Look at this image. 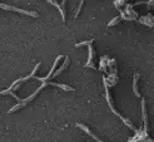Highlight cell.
I'll return each instance as SVG.
<instances>
[{
    "mask_svg": "<svg viewBox=\"0 0 154 142\" xmlns=\"http://www.w3.org/2000/svg\"><path fill=\"white\" fill-rule=\"evenodd\" d=\"M46 86H54V87H58V88H62L63 91H70V92H74V88H73V87H70V86H68V84H63V83H55V82H43L39 86L37 89H35V92H34L33 94H30V96L28 97V98H25V99H21L20 103H18V104L14 106V107L10 108V110H9V113H13V112H15V111H18V110H20V108H23L24 106H26L28 103H29V102L33 101L34 98L37 97L38 94L40 93Z\"/></svg>",
    "mask_w": 154,
    "mask_h": 142,
    "instance_id": "1",
    "label": "cell"
},
{
    "mask_svg": "<svg viewBox=\"0 0 154 142\" xmlns=\"http://www.w3.org/2000/svg\"><path fill=\"white\" fill-rule=\"evenodd\" d=\"M39 68H40V63H37V65H35V67H34V69H33V72H31V73H30L29 75H26V77H23V78H20V79H16L15 82H13L12 84H10V87H9L8 89L1 91V92H0V96H3V94H12V96H13L14 98H15L16 101H19V102H20L21 99H20V98L16 96L15 93H13V92H14V91H15V89H18V88H19V87H20V84H21V83H23V82H26V81H29V79L34 78V75H35V73H37V72L39 71Z\"/></svg>",
    "mask_w": 154,
    "mask_h": 142,
    "instance_id": "2",
    "label": "cell"
},
{
    "mask_svg": "<svg viewBox=\"0 0 154 142\" xmlns=\"http://www.w3.org/2000/svg\"><path fill=\"white\" fill-rule=\"evenodd\" d=\"M103 81H104V84H105V99H107V102H108L109 108H110V110H112V112H113L114 115H115V116H118V117H119V118L121 119V121H123V123H124L125 126H128L130 130H133V131H135V132H137L138 130L135 128V127H134L133 125H132V122L129 121V119L124 118L123 116H121V115L119 113V112H118V111L115 110V108H114V106H113V101H112V98H110V93H109V86H108V82H107V78L104 77V78H103Z\"/></svg>",
    "mask_w": 154,
    "mask_h": 142,
    "instance_id": "3",
    "label": "cell"
},
{
    "mask_svg": "<svg viewBox=\"0 0 154 142\" xmlns=\"http://www.w3.org/2000/svg\"><path fill=\"white\" fill-rule=\"evenodd\" d=\"M93 43H94V39H90V40H85V42H81V43H77L75 47H83V45H87L88 49H89V53H88V60L85 63L84 67L85 68H92V69H98V67H95L94 63H93V59H94V48H93Z\"/></svg>",
    "mask_w": 154,
    "mask_h": 142,
    "instance_id": "4",
    "label": "cell"
},
{
    "mask_svg": "<svg viewBox=\"0 0 154 142\" xmlns=\"http://www.w3.org/2000/svg\"><path fill=\"white\" fill-rule=\"evenodd\" d=\"M120 19H124V20H134L138 18V14L133 10V5H129L127 4L124 6V9L120 10Z\"/></svg>",
    "mask_w": 154,
    "mask_h": 142,
    "instance_id": "5",
    "label": "cell"
},
{
    "mask_svg": "<svg viewBox=\"0 0 154 142\" xmlns=\"http://www.w3.org/2000/svg\"><path fill=\"white\" fill-rule=\"evenodd\" d=\"M0 8H1V9H5V10H12V12H16V13L24 14V15H29V16H33V18H38V16H39V14H38V13H35V12H28V10L16 8V6H13V5L0 4Z\"/></svg>",
    "mask_w": 154,
    "mask_h": 142,
    "instance_id": "6",
    "label": "cell"
},
{
    "mask_svg": "<svg viewBox=\"0 0 154 142\" xmlns=\"http://www.w3.org/2000/svg\"><path fill=\"white\" fill-rule=\"evenodd\" d=\"M48 3H50V4H52L53 6H55V8L59 10V12H60V15H62L63 21H65V19H66V18H65V5H66V1H65V0H63L60 4H58V3L54 1V0H49Z\"/></svg>",
    "mask_w": 154,
    "mask_h": 142,
    "instance_id": "7",
    "label": "cell"
},
{
    "mask_svg": "<svg viewBox=\"0 0 154 142\" xmlns=\"http://www.w3.org/2000/svg\"><path fill=\"white\" fill-rule=\"evenodd\" d=\"M139 21H140L142 24L147 25V27H154V16L152 14H147V15L142 16L140 19H139Z\"/></svg>",
    "mask_w": 154,
    "mask_h": 142,
    "instance_id": "8",
    "label": "cell"
},
{
    "mask_svg": "<svg viewBox=\"0 0 154 142\" xmlns=\"http://www.w3.org/2000/svg\"><path fill=\"white\" fill-rule=\"evenodd\" d=\"M138 79H139V73H135L134 74V79H133V91H134V94L137 97H140V93L138 91Z\"/></svg>",
    "mask_w": 154,
    "mask_h": 142,
    "instance_id": "9",
    "label": "cell"
},
{
    "mask_svg": "<svg viewBox=\"0 0 154 142\" xmlns=\"http://www.w3.org/2000/svg\"><path fill=\"white\" fill-rule=\"evenodd\" d=\"M125 5H127V3H125L124 0H115V1H114V6L119 10H121V6H125Z\"/></svg>",
    "mask_w": 154,
    "mask_h": 142,
    "instance_id": "10",
    "label": "cell"
},
{
    "mask_svg": "<svg viewBox=\"0 0 154 142\" xmlns=\"http://www.w3.org/2000/svg\"><path fill=\"white\" fill-rule=\"evenodd\" d=\"M119 21H120V16H115V18H113V19L108 23V28L114 27V25H117L118 23H119Z\"/></svg>",
    "mask_w": 154,
    "mask_h": 142,
    "instance_id": "11",
    "label": "cell"
},
{
    "mask_svg": "<svg viewBox=\"0 0 154 142\" xmlns=\"http://www.w3.org/2000/svg\"><path fill=\"white\" fill-rule=\"evenodd\" d=\"M84 5V1H83V0H81V1H79V8H78L77 9V13H75V19H77V18L78 16H79V14H80V10H81V6H83Z\"/></svg>",
    "mask_w": 154,
    "mask_h": 142,
    "instance_id": "12",
    "label": "cell"
}]
</instances>
